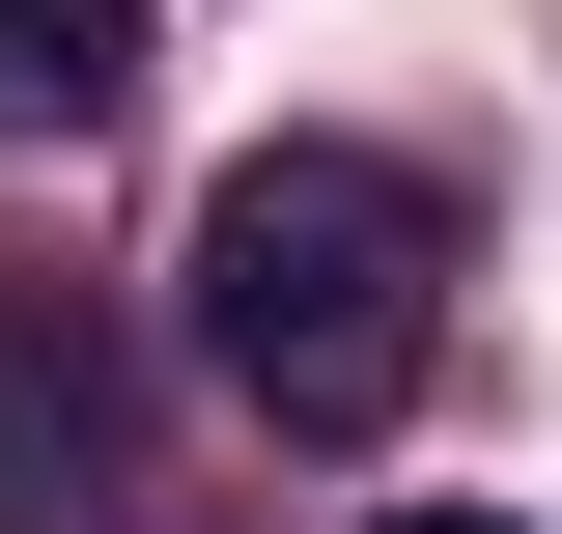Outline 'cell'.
<instances>
[{
	"label": "cell",
	"mask_w": 562,
	"mask_h": 534,
	"mask_svg": "<svg viewBox=\"0 0 562 534\" xmlns=\"http://www.w3.org/2000/svg\"><path fill=\"white\" fill-rule=\"evenodd\" d=\"M198 366L281 450H366V422L450 366V198H422L394 141H254L198 198Z\"/></svg>",
	"instance_id": "obj_1"
},
{
	"label": "cell",
	"mask_w": 562,
	"mask_h": 534,
	"mask_svg": "<svg viewBox=\"0 0 562 534\" xmlns=\"http://www.w3.org/2000/svg\"><path fill=\"white\" fill-rule=\"evenodd\" d=\"M140 507V366L85 281H0V534H113Z\"/></svg>",
	"instance_id": "obj_2"
},
{
	"label": "cell",
	"mask_w": 562,
	"mask_h": 534,
	"mask_svg": "<svg viewBox=\"0 0 562 534\" xmlns=\"http://www.w3.org/2000/svg\"><path fill=\"white\" fill-rule=\"evenodd\" d=\"M0 113H29V141L140 113V0H0Z\"/></svg>",
	"instance_id": "obj_3"
},
{
	"label": "cell",
	"mask_w": 562,
	"mask_h": 534,
	"mask_svg": "<svg viewBox=\"0 0 562 534\" xmlns=\"http://www.w3.org/2000/svg\"><path fill=\"white\" fill-rule=\"evenodd\" d=\"M394 534H506V507H394Z\"/></svg>",
	"instance_id": "obj_4"
}]
</instances>
